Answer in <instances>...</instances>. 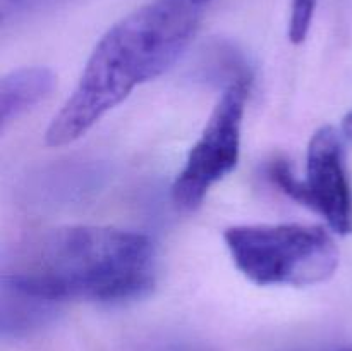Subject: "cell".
<instances>
[{
  "label": "cell",
  "instance_id": "obj_1",
  "mask_svg": "<svg viewBox=\"0 0 352 351\" xmlns=\"http://www.w3.org/2000/svg\"><path fill=\"white\" fill-rule=\"evenodd\" d=\"M153 281L150 237L110 226H64L28 237L2 274L3 291L31 305L124 301L143 296Z\"/></svg>",
  "mask_w": 352,
  "mask_h": 351
},
{
  "label": "cell",
  "instance_id": "obj_2",
  "mask_svg": "<svg viewBox=\"0 0 352 351\" xmlns=\"http://www.w3.org/2000/svg\"><path fill=\"white\" fill-rule=\"evenodd\" d=\"M181 57L174 23L144 3L113 24L96 43L78 85L52 119L45 143L52 148L85 136L143 83L157 79Z\"/></svg>",
  "mask_w": 352,
  "mask_h": 351
},
{
  "label": "cell",
  "instance_id": "obj_3",
  "mask_svg": "<svg viewBox=\"0 0 352 351\" xmlns=\"http://www.w3.org/2000/svg\"><path fill=\"white\" fill-rule=\"evenodd\" d=\"M223 240L241 274L258 286L322 284L339 267V248L322 226L246 224L229 227Z\"/></svg>",
  "mask_w": 352,
  "mask_h": 351
},
{
  "label": "cell",
  "instance_id": "obj_4",
  "mask_svg": "<svg viewBox=\"0 0 352 351\" xmlns=\"http://www.w3.org/2000/svg\"><path fill=\"white\" fill-rule=\"evenodd\" d=\"M248 92L246 79L237 78L229 83L213 107L172 184V200L179 209H198L210 189L237 167Z\"/></svg>",
  "mask_w": 352,
  "mask_h": 351
},
{
  "label": "cell",
  "instance_id": "obj_5",
  "mask_svg": "<svg viewBox=\"0 0 352 351\" xmlns=\"http://www.w3.org/2000/svg\"><path fill=\"white\" fill-rule=\"evenodd\" d=\"M268 176L289 198L323 217L333 233L340 236L352 233V188L342 140L336 127L322 126L313 133L305 178L299 179L285 160L274 162Z\"/></svg>",
  "mask_w": 352,
  "mask_h": 351
},
{
  "label": "cell",
  "instance_id": "obj_6",
  "mask_svg": "<svg viewBox=\"0 0 352 351\" xmlns=\"http://www.w3.org/2000/svg\"><path fill=\"white\" fill-rule=\"evenodd\" d=\"M55 88V74L43 65H30L10 71L0 81V123L7 124L30 112Z\"/></svg>",
  "mask_w": 352,
  "mask_h": 351
},
{
  "label": "cell",
  "instance_id": "obj_7",
  "mask_svg": "<svg viewBox=\"0 0 352 351\" xmlns=\"http://www.w3.org/2000/svg\"><path fill=\"white\" fill-rule=\"evenodd\" d=\"M318 0H291V19H289V40L299 45L306 40L311 30Z\"/></svg>",
  "mask_w": 352,
  "mask_h": 351
},
{
  "label": "cell",
  "instance_id": "obj_8",
  "mask_svg": "<svg viewBox=\"0 0 352 351\" xmlns=\"http://www.w3.org/2000/svg\"><path fill=\"white\" fill-rule=\"evenodd\" d=\"M342 131H344V134H346L347 140H351V141H352V110H351L349 114H347L346 119H344Z\"/></svg>",
  "mask_w": 352,
  "mask_h": 351
},
{
  "label": "cell",
  "instance_id": "obj_9",
  "mask_svg": "<svg viewBox=\"0 0 352 351\" xmlns=\"http://www.w3.org/2000/svg\"><path fill=\"white\" fill-rule=\"evenodd\" d=\"M192 2L196 3V6H199V7H203V6H206V3H210V2H213V0H192Z\"/></svg>",
  "mask_w": 352,
  "mask_h": 351
}]
</instances>
